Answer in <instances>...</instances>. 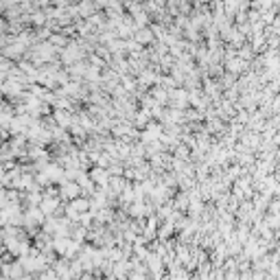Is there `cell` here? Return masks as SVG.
Wrapping results in <instances>:
<instances>
[{"label": "cell", "instance_id": "obj_1", "mask_svg": "<svg viewBox=\"0 0 280 280\" xmlns=\"http://www.w3.org/2000/svg\"><path fill=\"white\" fill-rule=\"evenodd\" d=\"M247 68V64L243 62L241 57H234V59H228V70H232V73H241V70H245Z\"/></svg>", "mask_w": 280, "mask_h": 280}, {"label": "cell", "instance_id": "obj_2", "mask_svg": "<svg viewBox=\"0 0 280 280\" xmlns=\"http://www.w3.org/2000/svg\"><path fill=\"white\" fill-rule=\"evenodd\" d=\"M92 180L96 182V184H108V171H101V169H94V173H92Z\"/></svg>", "mask_w": 280, "mask_h": 280}, {"label": "cell", "instance_id": "obj_3", "mask_svg": "<svg viewBox=\"0 0 280 280\" xmlns=\"http://www.w3.org/2000/svg\"><path fill=\"white\" fill-rule=\"evenodd\" d=\"M272 142H274L276 147H280V129L276 131V136H274V140H272Z\"/></svg>", "mask_w": 280, "mask_h": 280}]
</instances>
